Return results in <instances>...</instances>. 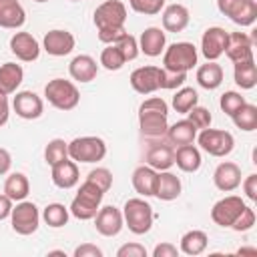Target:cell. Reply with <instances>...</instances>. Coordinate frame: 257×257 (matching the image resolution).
<instances>
[{
    "mask_svg": "<svg viewBox=\"0 0 257 257\" xmlns=\"http://www.w3.org/2000/svg\"><path fill=\"white\" fill-rule=\"evenodd\" d=\"M126 6L120 0H106L94 10V26L98 30V40L104 44H114L126 30Z\"/></svg>",
    "mask_w": 257,
    "mask_h": 257,
    "instance_id": "1",
    "label": "cell"
},
{
    "mask_svg": "<svg viewBox=\"0 0 257 257\" xmlns=\"http://www.w3.org/2000/svg\"><path fill=\"white\" fill-rule=\"evenodd\" d=\"M169 104L161 96H151L139 106V128L147 139H163L167 135Z\"/></svg>",
    "mask_w": 257,
    "mask_h": 257,
    "instance_id": "2",
    "label": "cell"
},
{
    "mask_svg": "<svg viewBox=\"0 0 257 257\" xmlns=\"http://www.w3.org/2000/svg\"><path fill=\"white\" fill-rule=\"evenodd\" d=\"M102 197H104V191L100 187H96L94 183L90 181H84L76 193V197L72 199L70 207H68V213L72 217H76L78 221H88V219H94L96 211L100 209V203H102Z\"/></svg>",
    "mask_w": 257,
    "mask_h": 257,
    "instance_id": "3",
    "label": "cell"
},
{
    "mask_svg": "<svg viewBox=\"0 0 257 257\" xmlns=\"http://www.w3.org/2000/svg\"><path fill=\"white\" fill-rule=\"evenodd\" d=\"M122 219H124V225L128 227L131 233L145 235L153 227V219H155L153 207L143 197H133L122 207Z\"/></svg>",
    "mask_w": 257,
    "mask_h": 257,
    "instance_id": "4",
    "label": "cell"
},
{
    "mask_svg": "<svg viewBox=\"0 0 257 257\" xmlns=\"http://www.w3.org/2000/svg\"><path fill=\"white\" fill-rule=\"evenodd\" d=\"M44 96L46 100L58 108V110H72L80 102V92L74 82L64 80V78H52L44 86Z\"/></svg>",
    "mask_w": 257,
    "mask_h": 257,
    "instance_id": "5",
    "label": "cell"
},
{
    "mask_svg": "<svg viewBox=\"0 0 257 257\" xmlns=\"http://www.w3.org/2000/svg\"><path fill=\"white\" fill-rule=\"evenodd\" d=\"M197 48L191 42H173L163 50V68L171 72H189L197 64Z\"/></svg>",
    "mask_w": 257,
    "mask_h": 257,
    "instance_id": "6",
    "label": "cell"
},
{
    "mask_svg": "<svg viewBox=\"0 0 257 257\" xmlns=\"http://www.w3.org/2000/svg\"><path fill=\"white\" fill-rule=\"evenodd\" d=\"M106 155V143L100 137H76L68 143V159L74 163H98Z\"/></svg>",
    "mask_w": 257,
    "mask_h": 257,
    "instance_id": "7",
    "label": "cell"
},
{
    "mask_svg": "<svg viewBox=\"0 0 257 257\" xmlns=\"http://www.w3.org/2000/svg\"><path fill=\"white\" fill-rule=\"evenodd\" d=\"M197 143L211 157H227L235 147V139L231 133L221 128H211V126L201 128V133L197 135Z\"/></svg>",
    "mask_w": 257,
    "mask_h": 257,
    "instance_id": "8",
    "label": "cell"
},
{
    "mask_svg": "<svg viewBox=\"0 0 257 257\" xmlns=\"http://www.w3.org/2000/svg\"><path fill=\"white\" fill-rule=\"evenodd\" d=\"M10 223H12L14 233H18V235H32V233H36V229L40 225L38 207L32 201H26V199L18 201L16 207H12Z\"/></svg>",
    "mask_w": 257,
    "mask_h": 257,
    "instance_id": "9",
    "label": "cell"
},
{
    "mask_svg": "<svg viewBox=\"0 0 257 257\" xmlns=\"http://www.w3.org/2000/svg\"><path fill=\"white\" fill-rule=\"evenodd\" d=\"M217 8L239 26H251L257 20L255 0H217Z\"/></svg>",
    "mask_w": 257,
    "mask_h": 257,
    "instance_id": "10",
    "label": "cell"
},
{
    "mask_svg": "<svg viewBox=\"0 0 257 257\" xmlns=\"http://www.w3.org/2000/svg\"><path fill=\"white\" fill-rule=\"evenodd\" d=\"M165 70L159 66H139L131 72V86L139 94H151L159 88H163Z\"/></svg>",
    "mask_w": 257,
    "mask_h": 257,
    "instance_id": "11",
    "label": "cell"
},
{
    "mask_svg": "<svg viewBox=\"0 0 257 257\" xmlns=\"http://www.w3.org/2000/svg\"><path fill=\"white\" fill-rule=\"evenodd\" d=\"M245 209V201L237 195H227L223 199H219L213 209H211V219L215 225L219 227H231L235 223V219L239 217V213Z\"/></svg>",
    "mask_w": 257,
    "mask_h": 257,
    "instance_id": "12",
    "label": "cell"
},
{
    "mask_svg": "<svg viewBox=\"0 0 257 257\" xmlns=\"http://www.w3.org/2000/svg\"><path fill=\"white\" fill-rule=\"evenodd\" d=\"M94 227L102 237H114L120 233V229L124 227V219H122V211L106 205L100 207L94 215Z\"/></svg>",
    "mask_w": 257,
    "mask_h": 257,
    "instance_id": "13",
    "label": "cell"
},
{
    "mask_svg": "<svg viewBox=\"0 0 257 257\" xmlns=\"http://www.w3.org/2000/svg\"><path fill=\"white\" fill-rule=\"evenodd\" d=\"M74 44H76V40H74L72 32L62 30V28L48 30L42 38V48L50 56H66L74 50Z\"/></svg>",
    "mask_w": 257,
    "mask_h": 257,
    "instance_id": "14",
    "label": "cell"
},
{
    "mask_svg": "<svg viewBox=\"0 0 257 257\" xmlns=\"http://www.w3.org/2000/svg\"><path fill=\"white\" fill-rule=\"evenodd\" d=\"M227 38L229 32L221 26H211L203 32L201 38V52L207 60H217L219 56L225 54V46H227Z\"/></svg>",
    "mask_w": 257,
    "mask_h": 257,
    "instance_id": "15",
    "label": "cell"
},
{
    "mask_svg": "<svg viewBox=\"0 0 257 257\" xmlns=\"http://www.w3.org/2000/svg\"><path fill=\"white\" fill-rule=\"evenodd\" d=\"M10 52L22 62H34L40 56V44L30 32H14L10 38Z\"/></svg>",
    "mask_w": 257,
    "mask_h": 257,
    "instance_id": "16",
    "label": "cell"
},
{
    "mask_svg": "<svg viewBox=\"0 0 257 257\" xmlns=\"http://www.w3.org/2000/svg\"><path fill=\"white\" fill-rule=\"evenodd\" d=\"M12 108H14V112L20 118L34 120V118H38L42 114L44 102H42V98L36 92H32V90H20V92H16V96L12 100Z\"/></svg>",
    "mask_w": 257,
    "mask_h": 257,
    "instance_id": "17",
    "label": "cell"
},
{
    "mask_svg": "<svg viewBox=\"0 0 257 257\" xmlns=\"http://www.w3.org/2000/svg\"><path fill=\"white\" fill-rule=\"evenodd\" d=\"M225 54H227V58H229L233 64H235V62L255 60V58H253V40H251L245 32H231L229 38H227Z\"/></svg>",
    "mask_w": 257,
    "mask_h": 257,
    "instance_id": "18",
    "label": "cell"
},
{
    "mask_svg": "<svg viewBox=\"0 0 257 257\" xmlns=\"http://www.w3.org/2000/svg\"><path fill=\"white\" fill-rule=\"evenodd\" d=\"M213 183L223 193L235 191L241 185V169H239V165H235L231 161H225V163L217 165V169L213 173Z\"/></svg>",
    "mask_w": 257,
    "mask_h": 257,
    "instance_id": "19",
    "label": "cell"
},
{
    "mask_svg": "<svg viewBox=\"0 0 257 257\" xmlns=\"http://www.w3.org/2000/svg\"><path fill=\"white\" fill-rule=\"evenodd\" d=\"M50 179H52V183H54L58 189H72V187L80 181V173H78L76 163L66 157L64 161L52 165Z\"/></svg>",
    "mask_w": 257,
    "mask_h": 257,
    "instance_id": "20",
    "label": "cell"
},
{
    "mask_svg": "<svg viewBox=\"0 0 257 257\" xmlns=\"http://www.w3.org/2000/svg\"><path fill=\"white\" fill-rule=\"evenodd\" d=\"M26 22V12L18 0H0V28L18 30Z\"/></svg>",
    "mask_w": 257,
    "mask_h": 257,
    "instance_id": "21",
    "label": "cell"
},
{
    "mask_svg": "<svg viewBox=\"0 0 257 257\" xmlns=\"http://www.w3.org/2000/svg\"><path fill=\"white\" fill-rule=\"evenodd\" d=\"M68 74L76 80V82H90L96 78L98 74V64L92 56L88 54H78L70 60L68 64Z\"/></svg>",
    "mask_w": 257,
    "mask_h": 257,
    "instance_id": "22",
    "label": "cell"
},
{
    "mask_svg": "<svg viewBox=\"0 0 257 257\" xmlns=\"http://www.w3.org/2000/svg\"><path fill=\"white\" fill-rule=\"evenodd\" d=\"M183 191L181 179L171 171H159L157 173V187L155 197L161 201H175Z\"/></svg>",
    "mask_w": 257,
    "mask_h": 257,
    "instance_id": "23",
    "label": "cell"
},
{
    "mask_svg": "<svg viewBox=\"0 0 257 257\" xmlns=\"http://www.w3.org/2000/svg\"><path fill=\"white\" fill-rule=\"evenodd\" d=\"M165 44H167V36H165V32H163L161 28H157V26L145 28L143 34H141V38H139V50L145 52V54L151 56V58L159 56V54L165 50Z\"/></svg>",
    "mask_w": 257,
    "mask_h": 257,
    "instance_id": "24",
    "label": "cell"
},
{
    "mask_svg": "<svg viewBox=\"0 0 257 257\" xmlns=\"http://www.w3.org/2000/svg\"><path fill=\"white\" fill-rule=\"evenodd\" d=\"M145 159H147V165L153 167L155 171H169L175 165V151L169 145L157 143L149 147Z\"/></svg>",
    "mask_w": 257,
    "mask_h": 257,
    "instance_id": "25",
    "label": "cell"
},
{
    "mask_svg": "<svg viewBox=\"0 0 257 257\" xmlns=\"http://www.w3.org/2000/svg\"><path fill=\"white\" fill-rule=\"evenodd\" d=\"M157 173L149 165H141L133 171V187L141 197H155V187H157Z\"/></svg>",
    "mask_w": 257,
    "mask_h": 257,
    "instance_id": "26",
    "label": "cell"
},
{
    "mask_svg": "<svg viewBox=\"0 0 257 257\" xmlns=\"http://www.w3.org/2000/svg\"><path fill=\"white\" fill-rule=\"evenodd\" d=\"M189 10L183 4H169L163 10V28L169 32H183L189 26Z\"/></svg>",
    "mask_w": 257,
    "mask_h": 257,
    "instance_id": "27",
    "label": "cell"
},
{
    "mask_svg": "<svg viewBox=\"0 0 257 257\" xmlns=\"http://www.w3.org/2000/svg\"><path fill=\"white\" fill-rule=\"evenodd\" d=\"M24 80V70L16 62H4L0 66V92L2 94H12L18 90V86Z\"/></svg>",
    "mask_w": 257,
    "mask_h": 257,
    "instance_id": "28",
    "label": "cell"
},
{
    "mask_svg": "<svg viewBox=\"0 0 257 257\" xmlns=\"http://www.w3.org/2000/svg\"><path fill=\"white\" fill-rule=\"evenodd\" d=\"M201 151L197 147L191 145H181L177 151H175V165L183 171V173H197L201 169Z\"/></svg>",
    "mask_w": 257,
    "mask_h": 257,
    "instance_id": "29",
    "label": "cell"
},
{
    "mask_svg": "<svg viewBox=\"0 0 257 257\" xmlns=\"http://www.w3.org/2000/svg\"><path fill=\"white\" fill-rule=\"evenodd\" d=\"M197 82L205 90H215L223 82V68L215 60H207V64H201L197 68Z\"/></svg>",
    "mask_w": 257,
    "mask_h": 257,
    "instance_id": "30",
    "label": "cell"
},
{
    "mask_svg": "<svg viewBox=\"0 0 257 257\" xmlns=\"http://www.w3.org/2000/svg\"><path fill=\"white\" fill-rule=\"evenodd\" d=\"M167 137L173 145H179V147L181 145H191L197 139V128L189 118H183V120H177L175 124H171L167 128Z\"/></svg>",
    "mask_w": 257,
    "mask_h": 257,
    "instance_id": "31",
    "label": "cell"
},
{
    "mask_svg": "<svg viewBox=\"0 0 257 257\" xmlns=\"http://www.w3.org/2000/svg\"><path fill=\"white\" fill-rule=\"evenodd\" d=\"M30 193V183L24 173H10L4 181V195H8L12 201H24Z\"/></svg>",
    "mask_w": 257,
    "mask_h": 257,
    "instance_id": "32",
    "label": "cell"
},
{
    "mask_svg": "<svg viewBox=\"0 0 257 257\" xmlns=\"http://www.w3.org/2000/svg\"><path fill=\"white\" fill-rule=\"evenodd\" d=\"M207 243H209V237L205 231H199V229H193V231H187L183 237H181V247L179 251H183L185 255H201L205 249H207Z\"/></svg>",
    "mask_w": 257,
    "mask_h": 257,
    "instance_id": "33",
    "label": "cell"
},
{
    "mask_svg": "<svg viewBox=\"0 0 257 257\" xmlns=\"http://www.w3.org/2000/svg\"><path fill=\"white\" fill-rule=\"evenodd\" d=\"M233 78H235L237 86H241L243 90L253 88L257 84V66H255V60L235 62L233 64Z\"/></svg>",
    "mask_w": 257,
    "mask_h": 257,
    "instance_id": "34",
    "label": "cell"
},
{
    "mask_svg": "<svg viewBox=\"0 0 257 257\" xmlns=\"http://www.w3.org/2000/svg\"><path fill=\"white\" fill-rule=\"evenodd\" d=\"M231 118H233V122H235L237 128H241L245 133H251V131L257 128V106L245 102Z\"/></svg>",
    "mask_w": 257,
    "mask_h": 257,
    "instance_id": "35",
    "label": "cell"
},
{
    "mask_svg": "<svg viewBox=\"0 0 257 257\" xmlns=\"http://www.w3.org/2000/svg\"><path fill=\"white\" fill-rule=\"evenodd\" d=\"M197 102H199V94L191 86H181L173 96V108L181 114H187Z\"/></svg>",
    "mask_w": 257,
    "mask_h": 257,
    "instance_id": "36",
    "label": "cell"
},
{
    "mask_svg": "<svg viewBox=\"0 0 257 257\" xmlns=\"http://www.w3.org/2000/svg\"><path fill=\"white\" fill-rule=\"evenodd\" d=\"M42 219L48 227L52 229H58V227H64L68 223V209L62 205V203H50L44 207L42 211Z\"/></svg>",
    "mask_w": 257,
    "mask_h": 257,
    "instance_id": "37",
    "label": "cell"
},
{
    "mask_svg": "<svg viewBox=\"0 0 257 257\" xmlns=\"http://www.w3.org/2000/svg\"><path fill=\"white\" fill-rule=\"evenodd\" d=\"M68 157V143L64 139H52L48 141L46 149H44V161L52 167L60 161H64Z\"/></svg>",
    "mask_w": 257,
    "mask_h": 257,
    "instance_id": "38",
    "label": "cell"
},
{
    "mask_svg": "<svg viewBox=\"0 0 257 257\" xmlns=\"http://www.w3.org/2000/svg\"><path fill=\"white\" fill-rule=\"evenodd\" d=\"M124 56L122 52L116 48V44H108L106 48H102L100 52V64L106 68V70H120L124 66Z\"/></svg>",
    "mask_w": 257,
    "mask_h": 257,
    "instance_id": "39",
    "label": "cell"
},
{
    "mask_svg": "<svg viewBox=\"0 0 257 257\" xmlns=\"http://www.w3.org/2000/svg\"><path fill=\"white\" fill-rule=\"evenodd\" d=\"M245 104V98L241 96V92H235V90H227L221 94V100H219V106L225 114L233 116L241 106Z\"/></svg>",
    "mask_w": 257,
    "mask_h": 257,
    "instance_id": "40",
    "label": "cell"
},
{
    "mask_svg": "<svg viewBox=\"0 0 257 257\" xmlns=\"http://www.w3.org/2000/svg\"><path fill=\"white\" fill-rule=\"evenodd\" d=\"M116 48L122 52V56H124V60L128 62V60H135L137 56H139V40L133 36V34H128V32H124L116 42Z\"/></svg>",
    "mask_w": 257,
    "mask_h": 257,
    "instance_id": "41",
    "label": "cell"
},
{
    "mask_svg": "<svg viewBox=\"0 0 257 257\" xmlns=\"http://www.w3.org/2000/svg\"><path fill=\"white\" fill-rule=\"evenodd\" d=\"M131 8L139 14H145V16H155L163 10L165 6V0H128Z\"/></svg>",
    "mask_w": 257,
    "mask_h": 257,
    "instance_id": "42",
    "label": "cell"
},
{
    "mask_svg": "<svg viewBox=\"0 0 257 257\" xmlns=\"http://www.w3.org/2000/svg\"><path fill=\"white\" fill-rule=\"evenodd\" d=\"M187 118H189V120L195 124V128H197V131L211 126V120H213L211 112H209L205 106H199V104H195V106H193V108L187 112Z\"/></svg>",
    "mask_w": 257,
    "mask_h": 257,
    "instance_id": "43",
    "label": "cell"
},
{
    "mask_svg": "<svg viewBox=\"0 0 257 257\" xmlns=\"http://www.w3.org/2000/svg\"><path fill=\"white\" fill-rule=\"evenodd\" d=\"M86 181H90V183H94L96 187H100L104 193L112 187V173L108 171V169H104V167H96V169H92L88 175H86Z\"/></svg>",
    "mask_w": 257,
    "mask_h": 257,
    "instance_id": "44",
    "label": "cell"
},
{
    "mask_svg": "<svg viewBox=\"0 0 257 257\" xmlns=\"http://www.w3.org/2000/svg\"><path fill=\"white\" fill-rule=\"evenodd\" d=\"M253 225H255V211L245 205V209L239 213V217L235 219V223L231 225V229L233 231H249Z\"/></svg>",
    "mask_w": 257,
    "mask_h": 257,
    "instance_id": "45",
    "label": "cell"
},
{
    "mask_svg": "<svg viewBox=\"0 0 257 257\" xmlns=\"http://www.w3.org/2000/svg\"><path fill=\"white\" fill-rule=\"evenodd\" d=\"M165 70V68H163ZM187 80V72H171V70H165V78H163V88L165 90H173V88H179L183 86Z\"/></svg>",
    "mask_w": 257,
    "mask_h": 257,
    "instance_id": "46",
    "label": "cell"
},
{
    "mask_svg": "<svg viewBox=\"0 0 257 257\" xmlns=\"http://www.w3.org/2000/svg\"><path fill=\"white\" fill-rule=\"evenodd\" d=\"M116 257H147V249L141 243H124L118 247Z\"/></svg>",
    "mask_w": 257,
    "mask_h": 257,
    "instance_id": "47",
    "label": "cell"
},
{
    "mask_svg": "<svg viewBox=\"0 0 257 257\" xmlns=\"http://www.w3.org/2000/svg\"><path fill=\"white\" fill-rule=\"evenodd\" d=\"M241 187H243V193L249 201H257V175L255 173L247 175L245 181L241 183Z\"/></svg>",
    "mask_w": 257,
    "mask_h": 257,
    "instance_id": "48",
    "label": "cell"
},
{
    "mask_svg": "<svg viewBox=\"0 0 257 257\" xmlns=\"http://www.w3.org/2000/svg\"><path fill=\"white\" fill-rule=\"evenodd\" d=\"M74 257H102V249L92 243H82L74 249Z\"/></svg>",
    "mask_w": 257,
    "mask_h": 257,
    "instance_id": "49",
    "label": "cell"
},
{
    "mask_svg": "<svg viewBox=\"0 0 257 257\" xmlns=\"http://www.w3.org/2000/svg\"><path fill=\"white\" fill-rule=\"evenodd\" d=\"M177 255H179L177 245H173L169 241H163L153 249V257H177Z\"/></svg>",
    "mask_w": 257,
    "mask_h": 257,
    "instance_id": "50",
    "label": "cell"
},
{
    "mask_svg": "<svg viewBox=\"0 0 257 257\" xmlns=\"http://www.w3.org/2000/svg\"><path fill=\"white\" fill-rule=\"evenodd\" d=\"M12 203H14V201H12L8 195H4V193L0 195V221H4V219H8V217H10L12 207H14Z\"/></svg>",
    "mask_w": 257,
    "mask_h": 257,
    "instance_id": "51",
    "label": "cell"
},
{
    "mask_svg": "<svg viewBox=\"0 0 257 257\" xmlns=\"http://www.w3.org/2000/svg\"><path fill=\"white\" fill-rule=\"evenodd\" d=\"M10 116V104H8V96L0 92V126H4L8 122Z\"/></svg>",
    "mask_w": 257,
    "mask_h": 257,
    "instance_id": "52",
    "label": "cell"
},
{
    "mask_svg": "<svg viewBox=\"0 0 257 257\" xmlns=\"http://www.w3.org/2000/svg\"><path fill=\"white\" fill-rule=\"evenodd\" d=\"M10 167H12V157H10V153L0 147V175H6V173L10 171Z\"/></svg>",
    "mask_w": 257,
    "mask_h": 257,
    "instance_id": "53",
    "label": "cell"
},
{
    "mask_svg": "<svg viewBox=\"0 0 257 257\" xmlns=\"http://www.w3.org/2000/svg\"><path fill=\"white\" fill-rule=\"evenodd\" d=\"M237 253H239V255H243V253H251V255H255L257 249H253V247H243V249H239Z\"/></svg>",
    "mask_w": 257,
    "mask_h": 257,
    "instance_id": "54",
    "label": "cell"
},
{
    "mask_svg": "<svg viewBox=\"0 0 257 257\" xmlns=\"http://www.w3.org/2000/svg\"><path fill=\"white\" fill-rule=\"evenodd\" d=\"M34 2H48V0H34Z\"/></svg>",
    "mask_w": 257,
    "mask_h": 257,
    "instance_id": "55",
    "label": "cell"
},
{
    "mask_svg": "<svg viewBox=\"0 0 257 257\" xmlns=\"http://www.w3.org/2000/svg\"><path fill=\"white\" fill-rule=\"evenodd\" d=\"M72 2H78V0H72Z\"/></svg>",
    "mask_w": 257,
    "mask_h": 257,
    "instance_id": "56",
    "label": "cell"
}]
</instances>
